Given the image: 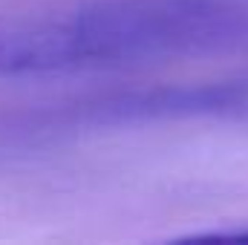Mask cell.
<instances>
[{"label":"cell","mask_w":248,"mask_h":245,"mask_svg":"<svg viewBox=\"0 0 248 245\" xmlns=\"http://www.w3.org/2000/svg\"><path fill=\"white\" fill-rule=\"evenodd\" d=\"M69 69L208 55L248 44V0H90L58 12Z\"/></svg>","instance_id":"cell-1"}]
</instances>
